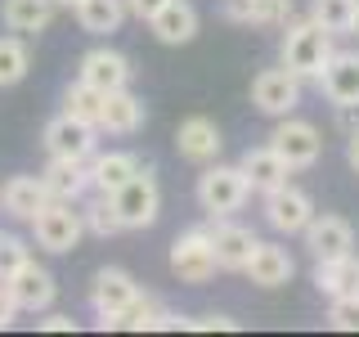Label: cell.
Wrapping results in <instances>:
<instances>
[{
	"label": "cell",
	"instance_id": "6da1fadb",
	"mask_svg": "<svg viewBox=\"0 0 359 337\" xmlns=\"http://www.w3.org/2000/svg\"><path fill=\"white\" fill-rule=\"evenodd\" d=\"M278 54H283V67L297 72L301 81H319L323 67H328V59H332V32L323 27V22H314L310 14L292 18L283 27V45H278Z\"/></svg>",
	"mask_w": 359,
	"mask_h": 337
},
{
	"label": "cell",
	"instance_id": "7a4b0ae2",
	"mask_svg": "<svg viewBox=\"0 0 359 337\" xmlns=\"http://www.w3.org/2000/svg\"><path fill=\"white\" fill-rule=\"evenodd\" d=\"M198 207L207 211V220H224V216H238L252 198V185H247L243 166H224V162H207L198 176Z\"/></svg>",
	"mask_w": 359,
	"mask_h": 337
},
{
	"label": "cell",
	"instance_id": "3957f363",
	"mask_svg": "<svg viewBox=\"0 0 359 337\" xmlns=\"http://www.w3.org/2000/svg\"><path fill=\"white\" fill-rule=\"evenodd\" d=\"M32 234H36V247L50 256H67L76 243L86 239V220H81V202H63L50 198L45 207L32 216Z\"/></svg>",
	"mask_w": 359,
	"mask_h": 337
},
{
	"label": "cell",
	"instance_id": "277c9868",
	"mask_svg": "<svg viewBox=\"0 0 359 337\" xmlns=\"http://www.w3.org/2000/svg\"><path fill=\"white\" fill-rule=\"evenodd\" d=\"M112 207L121 216V230H149V225H157V216H162V185H157L153 166H140L112 194Z\"/></svg>",
	"mask_w": 359,
	"mask_h": 337
},
{
	"label": "cell",
	"instance_id": "5b68a950",
	"mask_svg": "<svg viewBox=\"0 0 359 337\" xmlns=\"http://www.w3.org/2000/svg\"><path fill=\"white\" fill-rule=\"evenodd\" d=\"M269 149L283 157L292 171H310V166L323 157V135H319L314 121L287 112V117H278V126L269 131Z\"/></svg>",
	"mask_w": 359,
	"mask_h": 337
},
{
	"label": "cell",
	"instance_id": "8992f818",
	"mask_svg": "<svg viewBox=\"0 0 359 337\" xmlns=\"http://www.w3.org/2000/svg\"><path fill=\"white\" fill-rule=\"evenodd\" d=\"M216 247H211V225H194V230L175 234L171 243V275L180 284H207L216 275Z\"/></svg>",
	"mask_w": 359,
	"mask_h": 337
},
{
	"label": "cell",
	"instance_id": "52a82bcc",
	"mask_svg": "<svg viewBox=\"0 0 359 337\" xmlns=\"http://www.w3.org/2000/svg\"><path fill=\"white\" fill-rule=\"evenodd\" d=\"M140 297V284L130 279V270L121 265H104L90 284V310H95L99 329H117V319L126 315V306Z\"/></svg>",
	"mask_w": 359,
	"mask_h": 337
},
{
	"label": "cell",
	"instance_id": "ba28073f",
	"mask_svg": "<svg viewBox=\"0 0 359 337\" xmlns=\"http://www.w3.org/2000/svg\"><path fill=\"white\" fill-rule=\"evenodd\" d=\"M261 211H265V225L274 234H301L306 225L314 220V198L306 194V189H297L287 180V185H278V189H269V194H261Z\"/></svg>",
	"mask_w": 359,
	"mask_h": 337
},
{
	"label": "cell",
	"instance_id": "9c48e42d",
	"mask_svg": "<svg viewBox=\"0 0 359 337\" xmlns=\"http://www.w3.org/2000/svg\"><path fill=\"white\" fill-rule=\"evenodd\" d=\"M252 104L265 117H287V112L301 108V77L287 72V67H265V72L252 77Z\"/></svg>",
	"mask_w": 359,
	"mask_h": 337
},
{
	"label": "cell",
	"instance_id": "30bf717a",
	"mask_svg": "<svg viewBox=\"0 0 359 337\" xmlns=\"http://www.w3.org/2000/svg\"><path fill=\"white\" fill-rule=\"evenodd\" d=\"M45 153L50 157H72V162H90L99 149V126H86V121L67 117V112H59V117L45 121V135H41Z\"/></svg>",
	"mask_w": 359,
	"mask_h": 337
},
{
	"label": "cell",
	"instance_id": "8fae6325",
	"mask_svg": "<svg viewBox=\"0 0 359 337\" xmlns=\"http://www.w3.org/2000/svg\"><path fill=\"white\" fill-rule=\"evenodd\" d=\"M301 239H306L314 261H332V256L355 252V225L337 216V211H314V220L301 230Z\"/></svg>",
	"mask_w": 359,
	"mask_h": 337
},
{
	"label": "cell",
	"instance_id": "7c38bea8",
	"mask_svg": "<svg viewBox=\"0 0 359 337\" xmlns=\"http://www.w3.org/2000/svg\"><path fill=\"white\" fill-rule=\"evenodd\" d=\"M76 77H81L86 86H95L99 95H108V90H121L130 86L135 67L121 50H108V45H95V50L81 54V63H76Z\"/></svg>",
	"mask_w": 359,
	"mask_h": 337
},
{
	"label": "cell",
	"instance_id": "4fadbf2b",
	"mask_svg": "<svg viewBox=\"0 0 359 337\" xmlns=\"http://www.w3.org/2000/svg\"><path fill=\"white\" fill-rule=\"evenodd\" d=\"M224 149V135L220 126L211 117H202V112H194V117H184L175 126V153L184 157V162H194V166H207V162H216Z\"/></svg>",
	"mask_w": 359,
	"mask_h": 337
},
{
	"label": "cell",
	"instance_id": "5bb4252c",
	"mask_svg": "<svg viewBox=\"0 0 359 337\" xmlns=\"http://www.w3.org/2000/svg\"><path fill=\"white\" fill-rule=\"evenodd\" d=\"M256 243H261V234H256L252 225H238L233 216L211 220V247H216V265L220 270H247Z\"/></svg>",
	"mask_w": 359,
	"mask_h": 337
},
{
	"label": "cell",
	"instance_id": "9a60e30c",
	"mask_svg": "<svg viewBox=\"0 0 359 337\" xmlns=\"http://www.w3.org/2000/svg\"><path fill=\"white\" fill-rule=\"evenodd\" d=\"M5 284H9V292H14L18 310H27V315H45V310L54 306V297H59L54 275H50L45 265H36V261H27L22 270H14Z\"/></svg>",
	"mask_w": 359,
	"mask_h": 337
},
{
	"label": "cell",
	"instance_id": "2e32d148",
	"mask_svg": "<svg viewBox=\"0 0 359 337\" xmlns=\"http://www.w3.org/2000/svg\"><path fill=\"white\" fill-rule=\"evenodd\" d=\"M149 121V108H144V99L135 95L130 86L121 90H108L104 95V112H99V135H117V140H126Z\"/></svg>",
	"mask_w": 359,
	"mask_h": 337
},
{
	"label": "cell",
	"instance_id": "e0dca14e",
	"mask_svg": "<svg viewBox=\"0 0 359 337\" xmlns=\"http://www.w3.org/2000/svg\"><path fill=\"white\" fill-rule=\"evenodd\" d=\"M323 90V99L337 108V104H359V50H332L323 77L314 81Z\"/></svg>",
	"mask_w": 359,
	"mask_h": 337
},
{
	"label": "cell",
	"instance_id": "ac0fdd59",
	"mask_svg": "<svg viewBox=\"0 0 359 337\" xmlns=\"http://www.w3.org/2000/svg\"><path fill=\"white\" fill-rule=\"evenodd\" d=\"M247 279H252L256 288H283L292 284V275H297V261H292V252L283 243H256L252 261L243 270Z\"/></svg>",
	"mask_w": 359,
	"mask_h": 337
},
{
	"label": "cell",
	"instance_id": "d6986e66",
	"mask_svg": "<svg viewBox=\"0 0 359 337\" xmlns=\"http://www.w3.org/2000/svg\"><path fill=\"white\" fill-rule=\"evenodd\" d=\"M224 18L238 27H287L297 18L292 0H224Z\"/></svg>",
	"mask_w": 359,
	"mask_h": 337
},
{
	"label": "cell",
	"instance_id": "ffe728a7",
	"mask_svg": "<svg viewBox=\"0 0 359 337\" xmlns=\"http://www.w3.org/2000/svg\"><path fill=\"white\" fill-rule=\"evenodd\" d=\"M45 202H50V189H45L41 176H9L5 189H0V211L14 220H27V225Z\"/></svg>",
	"mask_w": 359,
	"mask_h": 337
},
{
	"label": "cell",
	"instance_id": "44dd1931",
	"mask_svg": "<svg viewBox=\"0 0 359 337\" xmlns=\"http://www.w3.org/2000/svg\"><path fill=\"white\" fill-rule=\"evenodd\" d=\"M117 329H130V333H171V329H184V315H175L171 306L153 297V292H140V297L126 306V315L117 319Z\"/></svg>",
	"mask_w": 359,
	"mask_h": 337
},
{
	"label": "cell",
	"instance_id": "7402d4cb",
	"mask_svg": "<svg viewBox=\"0 0 359 337\" xmlns=\"http://www.w3.org/2000/svg\"><path fill=\"white\" fill-rule=\"evenodd\" d=\"M86 166H90V189L112 198L135 171H140V157L126 153V149H108V153H99V149H95V157H90Z\"/></svg>",
	"mask_w": 359,
	"mask_h": 337
},
{
	"label": "cell",
	"instance_id": "603a6c76",
	"mask_svg": "<svg viewBox=\"0 0 359 337\" xmlns=\"http://www.w3.org/2000/svg\"><path fill=\"white\" fill-rule=\"evenodd\" d=\"M149 32L162 45H189L198 37V9L189 5V0H166V5L149 18Z\"/></svg>",
	"mask_w": 359,
	"mask_h": 337
},
{
	"label": "cell",
	"instance_id": "cb8c5ba5",
	"mask_svg": "<svg viewBox=\"0 0 359 337\" xmlns=\"http://www.w3.org/2000/svg\"><path fill=\"white\" fill-rule=\"evenodd\" d=\"M238 166H243L247 185H252V194H269V189H278V185H287V180H292V166L274 149H269V144H261V149H247L238 157Z\"/></svg>",
	"mask_w": 359,
	"mask_h": 337
},
{
	"label": "cell",
	"instance_id": "d4e9b609",
	"mask_svg": "<svg viewBox=\"0 0 359 337\" xmlns=\"http://www.w3.org/2000/svg\"><path fill=\"white\" fill-rule=\"evenodd\" d=\"M59 14V0H0V22L18 37H41Z\"/></svg>",
	"mask_w": 359,
	"mask_h": 337
},
{
	"label": "cell",
	"instance_id": "484cf974",
	"mask_svg": "<svg viewBox=\"0 0 359 337\" xmlns=\"http://www.w3.org/2000/svg\"><path fill=\"white\" fill-rule=\"evenodd\" d=\"M41 180H45V189H50V198H63V202H81L90 194V166L72 162V157H50Z\"/></svg>",
	"mask_w": 359,
	"mask_h": 337
},
{
	"label": "cell",
	"instance_id": "4316f807",
	"mask_svg": "<svg viewBox=\"0 0 359 337\" xmlns=\"http://www.w3.org/2000/svg\"><path fill=\"white\" fill-rule=\"evenodd\" d=\"M314 288L328 301L359 292V256L346 252V256H332V261H314Z\"/></svg>",
	"mask_w": 359,
	"mask_h": 337
},
{
	"label": "cell",
	"instance_id": "83f0119b",
	"mask_svg": "<svg viewBox=\"0 0 359 337\" xmlns=\"http://www.w3.org/2000/svg\"><path fill=\"white\" fill-rule=\"evenodd\" d=\"M72 14L81 22V32H90V37H112V32H121V22L130 18L126 0H81Z\"/></svg>",
	"mask_w": 359,
	"mask_h": 337
},
{
	"label": "cell",
	"instance_id": "f1b7e54d",
	"mask_svg": "<svg viewBox=\"0 0 359 337\" xmlns=\"http://www.w3.org/2000/svg\"><path fill=\"white\" fill-rule=\"evenodd\" d=\"M32 72V50H27V37L18 32H5L0 37V90H14L27 81Z\"/></svg>",
	"mask_w": 359,
	"mask_h": 337
},
{
	"label": "cell",
	"instance_id": "f546056e",
	"mask_svg": "<svg viewBox=\"0 0 359 337\" xmlns=\"http://www.w3.org/2000/svg\"><path fill=\"white\" fill-rule=\"evenodd\" d=\"M81 220H86V234H95V239H112V234H121V216L117 207H112L108 194H90L81 198Z\"/></svg>",
	"mask_w": 359,
	"mask_h": 337
},
{
	"label": "cell",
	"instance_id": "4dcf8cb0",
	"mask_svg": "<svg viewBox=\"0 0 359 337\" xmlns=\"http://www.w3.org/2000/svg\"><path fill=\"white\" fill-rule=\"evenodd\" d=\"M63 112L76 121H86V126H99V112H104V95H99L95 86H86L81 77H76L72 86L63 90Z\"/></svg>",
	"mask_w": 359,
	"mask_h": 337
},
{
	"label": "cell",
	"instance_id": "1f68e13d",
	"mask_svg": "<svg viewBox=\"0 0 359 337\" xmlns=\"http://www.w3.org/2000/svg\"><path fill=\"white\" fill-rule=\"evenodd\" d=\"M355 5H359V0H314V5H310V18L323 22L332 37H351Z\"/></svg>",
	"mask_w": 359,
	"mask_h": 337
},
{
	"label": "cell",
	"instance_id": "d6a6232c",
	"mask_svg": "<svg viewBox=\"0 0 359 337\" xmlns=\"http://www.w3.org/2000/svg\"><path fill=\"white\" fill-rule=\"evenodd\" d=\"M32 261V247L18 239V234H0V279H9L14 270H22Z\"/></svg>",
	"mask_w": 359,
	"mask_h": 337
},
{
	"label": "cell",
	"instance_id": "836d02e7",
	"mask_svg": "<svg viewBox=\"0 0 359 337\" xmlns=\"http://www.w3.org/2000/svg\"><path fill=\"white\" fill-rule=\"evenodd\" d=\"M328 324L337 333H359V292H351V297H332Z\"/></svg>",
	"mask_w": 359,
	"mask_h": 337
},
{
	"label": "cell",
	"instance_id": "e575fe53",
	"mask_svg": "<svg viewBox=\"0 0 359 337\" xmlns=\"http://www.w3.org/2000/svg\"><path fill=\"white\" fill-rule=\"evenodd\" d=\"M184 329H194V333H233L238 319H229V315H198V319H184Z\"/></svg>",
	"mask_w": 359,
	"mask_h": 337
},
{
	"label": "cell",
	"instance_id": "d590c367",
	"mask_svg": "<svg viewBox=\"0 0 359 337\" xmlns=\"http://www.w3.org/2000/svg\"><path fill=\"white\" fill-rule=\"evenodd\" d=\"M18 301H14V292H9V284L0 279V329H14V319H18Z\"/></svg>",
	"mask_w": 359,
	"mask_h": 337
},
{
	"label": "cell",
	"instance_id": "8d00e7d4",
	"mask_svg": "<svg viewBox=\"0 0 359 337\" xmlns=\"http://www.w3.org/2000/svg\"><path fill=\"white\" fill-rule=\"evenodd\" d=\"M337 131H341V135L359 131V104H337Z\"/></svg>",
	"mask_w": 359,
	"mask_h": 337
},
{
	"label": "cell",
	"instance_id": "74e56055",
	"mask_svg": "<svg viewBox=\"0 0 359 337\" xmlns=\"http://www.w3.org/2000/svg\"><path fill=\"white\" fill-rule=\"evenodd\" d=\"M162 5H166V0H126V14H130V18H140V22H149Z\"/></svg>",
	"mask_w": 359,
	"mask_h": 337
},
{
	"label": "cell",
	"instance_id": "f35d334b",
	"mask_svg": "<svg viewBox=\"0 0 359 337\" xmlns=\"http://www.w3.org/2000/svg\"><path fill=\"white\" fill-rule=\"evenodd\" d=\"M41 329L45 333H76V319H72V315H45Z\"/></svg>",
	"mask_w": 359,
	"mask_h": 337
},
{
	"label": "cell",
	"instance_id": "ab89813d",
	"mask_svg": "<svg viewBox=\"0 0 359 337\" xmlns=\"http://www.w3.org/2000/svg\"><path fill=\"white\" fill-rule=\"evenodd\" d=\"M346 162H351V171L359 176V131L346 135Z\"/></svg>",
	"mask_w": 359,
	"mask_h": 337
},
{
	"label": "cell",
	"instance_id": "60d3db41",
	"mask_svg": "<svg viewBox=\"0 0 359 337\" xmlns=\"http://www.w3.org/2000/svg\"><path fill=\"white\" fill-rule=\"evenodd\" d=\"M351 37H359V5H355V22H351Z\"/></svg>",
	"mask_w": 359,
	"mask_h": 337
},
{
	"label": "cell",
	"instance_id": "b9f144b4",
	"mask_svg": "<svg viewBox=\"0 0 359 337\" xmlns=\"http://www.w3.org/2000/svg\"><path fill=\"white\" fill-rule=\"evenodd\" d=\"M76 5H81V0H59V9H76Z\"/></svg>",
	"mask_w": 359,
	"mask_h": 337
}]
</instances>
